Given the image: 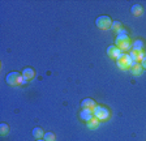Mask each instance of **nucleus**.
Listing matches in <instances>:
<instances>
[{"mask_svg":"<svg viewBox=\"0 0 146 141\" xmlns=\"http://www.w3.org/2000/svg\"><path fill=\"white\" fill-rule=\"evenodd\" d=\"M116 47H119V49L121 50L123 52L127 51V50H129L132 47L131 45V41H129V37H128V34H119L117 37H116Z\"/></svg>","mask_w":146,"mask_h":141,"instance_id":"2","label":"nucleus"},{"mask_svg":"<svg viewBox=\"0 0 146 141\" xmlns=\"http://www.w3.org/2000/svg\"><path fill=\"white\" fill-rule=\"evenodd\" d=\"M94 118H97L98 120H107L110 118V111L108 108L103 107V106H95V108L93 110Z\"/></svg>","mask_w":146,"mask_h":141,"instance_id":"5","label":"nucleus"},{"mask_svg":"<svg viewBox=\"0 0 146 141\" xmlns=\"http://www.w3.org/2000/svg\"><path fill=\"white\" fill-rule=\"evenodd\" d=\"M36 141H44V138H39V140H36Z\"/></svg>","mask_w":146,"mask_h":141,"instance_id":"19","label":"nucleus"},{"mask_svg":"<svg viewBox=\"0 0 146 141\" xmlns=\"http://www.w3.org/2000/svg\"><path fill=\"white\" fill-rule=\"evenodd\" d=\"M99 122L100 120H98L97 118H93V119H90L88 123H86V126H88L89 128H97V127L99 126Z\"/></svg>","mask_w":146,"mask_h":141,"instance_id":"13","label":"nucleus"},{"mask_svg":"<svg viewBox=\"0 0 146 141\" xmlns=\"http://www.w3.org/2000/svg\"><path fill=\"white\" fill-rule=\"evenodd\" d=\"M116 63H117V65L121 69H127V68H132V67H134L136 64H138L137 61H134V60H132V58L129 56V54H124L123 52V55L120 56V58L116 60Z\"/></svg>","mask_w":146,"mask_h":141,"instance_id":"1","label":"nucleus"},{"mask_svg":"<svg viewBox=\"0 0 146 141\" xmlns=\"http://www.w3.org/2000/svg\"><path fill=\"white\" fill-rule=\"evenodd\" d=\"M107 55H108L110 58L116 59V60H117V59L123 55V51L119 49V47H116V46H110L108 49H107Z\"/></svg>","mask_w":146,"mask_h":141,"instance_id":"6","label":"nucleus"},{"mask_svg":"<svg viewBox=\"0 0 146 141\" xmlns=\"http://www.w3.org/2000/svg\"><path fill=\"white\" fill-rule=\"evenodd\" d=\"M43 138H44V141H55L56 140V137H55V135L52 132H46Z\"/></svg>","mask_w":146,"mask_h":141,"instance_id":"16","label":"nucleus"},{"mask_svg":"<svg viewBox=\"0 0 146 141\" xmlns=\"http://www.w3.org/2000/svg\"><path fill=\"white\" fill-rule=\"evenodd\" d=\"M131 12H132V15H133V16L138 17V16L142 15L143 8H142V5H141V4H133V5H132V8H131Z\"/></svg>","mask_w":146,"mask_h":141,"instance_id":"11","label":"nucleus"},{"mask_svg":"<svg viewBox=\"0 0 146 141\" xmlns=\"http://www.w3.org/2000/svg\"><path fill=\"white\" fill-rule=\"evenodd\" d=\"M141 65H142V68H143V69H146V58L143 59L142 61H141Z\"/></svg>","mask_w":146,"mask_h":141,"instance_id":"18","label":"nucleus"},{"mask_svg":"<svg viewBox=\"0 0 146 141\" xmlns=\"http://www.w3.org/2000/svg\"><path fill=\"white\" fill-rule=\"evenodd\" d=\"M111 28H112L113 30H119V31H120V30H121V22H120V21H113Z\"/></svg>","mask_w":146,"mask_h":141,"instance_id":"17","label":"nucleus"},{"mask_svg":"<svg viewBox=\"0 0 146 141\" xmlns=\"http://www.w3.org/2000/svg\"><path fill=\"white\" fill-rule=\"evenodd\" d=\"M22 76H24V78L26 81L33 80L34 77H35V70H34L33 68H25V69L22 70Z\"/></svg>","mask_w":146,"mask_h":141,"instance_id":"9","label":"nucleus"},{"mask_svg":"<svg viewBox=\"0 0 146 141\" xmlns=\"http://www.w3.org/2000/svg\"><path fill=\"white\" fill-rule=\"evenodd\" d=\"M95 25H97L99 29H102V30H106V29H110L111 26H112V21H111V19H110V16H99L97 20H95Z\"/></svg>","mask_w":146,"mask_h":141,"instance_id":"4","label":"nucleus"},{"mask_svg":"<svg viewBox=\"0 0 146 141\" xmlns=\"http://www.w3.org/2000/svg\"><path fill=\"white\" fill-rule=\"evenodd\" d=\"M143 47H145V43H143L142 39H136L133 43H132V51L140 52L143 50Z\"/></svg>","mask_w":146,"mask_h":141,"instance_id":"10","label":"nucleus"},{"mask_svg":"<svg viewBox=\"0 0 146 141\" xmlns=\"http://www.w3.org/2000/svg\"><path fill=\"white\" fill-rule=\"evenodd\" d=\"M8 132H9L8 124H5V123H1V124H0V135H1V136H5V135H8Z\"/></svg>","mask_w":146,"mask_h":141,"instance_id":"15","label":"nucleus"},{"mask_svg":"<svg viewBox=\"0 0 146 141\" xmlns=\"http://www.w3.org/2000/svg\"><path fill=\"white\" fill-rule=\"evenodd\" d=\"M95 102L93 101L91 98H85V99H82L81 102V107L82 108H88V110H94L95 108Z\"/></svg>","mask_w":146,"mask_h":141,"instance_id":"8","label":"nucleus"},{"mask_svg":"<svg viewBox=\"0 0 146 141\" xmlns=\"http://www.w3.org/2000/svg\"><path fill=\"white\" fill-rule=\"evenodd\" d=\"M5 80H7L8 85H12V86L21 85L24 81H26L24 78V76H22L21 73H18V72H11V73H8L5 77Z\"/></svg>","mask_w":146,"mask_h":141,"instance_id":"3","label":"nucleus"},{"mask_svg":"<svg viewBox=\"0 0 146 141\" xmlns=\"http://www.w3.org/2000/svg\"><path fill=\"white\" fill-rule=\"evenodd\" d=\"M46 132H43V129L40 128V127H35V128H33V136L36 138V140H39V138H42L43 136H44Z\"/></svg>","mask_w":146,"mask_h":141,"instance_id":"12","label":"nucleus"},{"mask_svg":"<svg viewBox=\"0 0 146 141\" xmlns=\"http://www.w3.org/2000/svg\"><path fill=\"white\" fill-rule=\"evenodd\" d=\"M142 69H143V68H142V65H141V64H136L134 67L131 68V72L133 74H141V73H142Z\"/></svg>","mask_w":146,"mask_h":141,"instance_id":"14","label":"nucleus"},{"mask_svg":"<svg viewBox=\"0 0 146 141\" xmlns=\"http://www.w3.org/2000/svg\"><path fill=\"white\" fill-rule=\"evenodd\" d=\"M80 118H81V120H84V122L88 123L90 119H93V118H94V114H93V110H88V108H82V111L80 112Z\"/></svg>","mask_w":146,"mask_h":141,"instance_id":"7","label":"nucleus"}]
</instances>
